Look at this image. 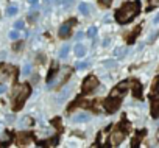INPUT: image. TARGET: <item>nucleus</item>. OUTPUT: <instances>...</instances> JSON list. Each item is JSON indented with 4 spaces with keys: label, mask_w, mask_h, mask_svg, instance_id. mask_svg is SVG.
I'll use <instances>...</instances> for the list:
<instances>
[{
    "label": "nucleus",
    "mask_w": 159,
    "mask_h": 148,
    "mask_svg": "<svg viewBox=\"0 0 159 148\" xmlns=\"http://www.w3.org/2000/svg\"><path fill=\"white\" fill-rule=\"evenodd\" d=\"M139 11H140V3H139V2H128V3H125L122 8L117 10V13H116V20H117L119 24H128V22H131V20L137 16Z\"/></svg>",
    "instance_id": "f257e3e1"
},
{
    "label": "nucleus",
    "mask_w": 159,
    "mask_h": 148,
    "mask_svg": "<svg viewBox=\"0 0 159 148\" xmlns=\"http://www.w3.org/2000/svg\"><path fill=\"white\" fill-rule=\"evenodd\" d=\"M30 94H31V89H30L28 84H19V86L14 87V94H13V101H14L13 106H14V111L22 109V106H24L25 100L30 97Z\"/></svg>",
    "instance_id": "f03ea898"
},
{
    "label": "nucleus",
    "mask_w": 159,
    "mask_h": 148,
    "mask_svg": "<svg viewBox=\"0 0 159 148\" xmlns=\"http://www.w3.org/2000/svg\"><path fill=\"white\" fill-rule=\"evenodd\" d=\"M126 132H128V126L125 128V125H119V126L114 129L112 136H111V142H112V145H119V143L125 139Z\"/></svg>",
    "instance_id": "7ed1b4c3"
},
{
    "label": "nucleus",
    "mask_w": 159,
    "mask_h": 148,
    "mask_svg": "<svg viewBox=\"0 0 159 148\" xmlns=\"http://www.w3.org/2000/svg\"><path fill=\"white\" fill-rule=\"evenodd\" d=\"M97 86H98L97 77L91 75V77H88V78L84 80V83H83V92H84V94H89V92H92Z\"/></svg>",
    "instance_id": "20e7f679"
},
{
    "label": "nucleus",
    "mask_w": 159,
    "mask_h": 148,
    "mask_svg": "<svg viewBox=\"0 0 159 148\" xmlns=\"http://www.w3.org/2000/svg\"><path fill=\"white\" fill-rule=\"evenodd\" d=\"M119 108H120V98L111 95L109 98L105 100V109H106L108 112H116Z\"/></svg>",
    "instance_id": "39448f33"
},
{
    "label": "nucleus",
    "mask_w": 159,
    "mask_h": 148,
    "mask_svg": "<svg viewBox=\"0 0 159 148\" xmlns=\"http://www.w3.org/2000/svg\"><path fill=\"white\" fill-rule=\"evenodd\" d=\"M75 24H76V20H75V19H72V20H69V22L62 24V25L59 27V31H58L59 38H67V36L70 34V28H72Z\"/></svg>",
    "instance_id": "423d86ee"
},
{
    "label": "nucleus",
    "mask_w": 159,
    "mask_h": 148,
    "mask_svg": "<svg viewBox=\"0 0 159 148\" xmlns=\"http://www.w3.org/2000/svg\"><path fill=\"white\" fill-rule=\"evenodd\" d=\"M126 89H128V83L126 81H122V83H119L114 89H112V97H117V98H120L125 92H126Z\"/></svg>",
    "instance_id": "0eeeda50"
},
{
    "label": "nucleus",
    "mask_w": 159,
    "mask_h": 148,
    "mask_svg": "<svg viewBox=\"0 0 159 148\" xmlns=\"http://www.w3.org/2000/svg\"><path fill=\"white\" fill-rule=\"evenodd\" d=\"M91 120V115L88 114V112H76V114H73V117H72V122L73 123H86V122H89Z\"/></svg>",
    "instance_id": "6e6552de"
},
{
    "label": "nucleus",
    "mask_w": 159,
    "mask_h": 148,
    "mask_svg": "<svg viewBox=\"0 0 159 148\" xmlns=\"http://www.w3.org/2000/svg\"><path fill=\"white\" fill-rule=\"evenodd\" d=\"M73 52H75L76 58H83V56L86 55V47H84L83 44H76L75 48H73Z\"/></svg>",
    "instance_id": "1a4fd4ad"
},
{
    "label": "nucleus",
    "mask_w": 159,
    "mask_h": 148,
    "mask_svg": "<svg viewBox=\"0 0 159 148\" xmlns=\"http://www.w3.org/2000/svg\"><path fill=\"white\" fill-rule=\"evenodd\" d=\"M151 115H153L154 119L159 117V98L154 100V101L151 103Z\"/></svg>",
    "instance_id": "9d476101"
},
{
    "label": "nucleus",
    "mask_w": 159,
    "mask_h": 148,
    "mask_svg": "<svg viewBox=\"0 0 159 148\" xmlns=\"http://www.w3.org/2000/svg\"><path fill=\"white\" fill-rule=\"evenodd\" d=\"M69 50H70V47H69V44H64L61 48H59V53H58V56L61 58V59H64V58H67L69 56Z\"/></svg>",
    "instance_id": "9b49d317"
},
{
    "label": "nucleus",
    "mask_w": 159,
    "mask_h": 148,
    "mask_svg": "<svg viewBox=\"0 0 159 148\" xmlns=\"http://www.w3.org/2000/svg\"><path fill=\"white\" fill-rule=\"evenodd\" d=\"M126 53H128V48H126V47H117V48L114 50L112 55H114L116 58H123Z\"/></svg>",
    "instance_id": "f8f14e48"
},
{
    "label": "nucleus",
    "mask_w": 159,
    "mask_h": 148,
    "mask_svg": "<svg viewBox=\"0 0 159 148\" xmlns=\"http://www.w3.org/2000/svg\"><path fill=\"white\" fill-rule=\"evenodd\" d=\"M70 89H72V86H66V89L61 92V95L58 97V103H62V100H66L67 97H69V94H70Z\"/></svg>",
    "instance_id": "ddd939ff"
},
{
    "label": "nucleus",
    "mask_w": 159,
    "mask_h": 148,
    "mask_svg": "<svg viewBox=\"0 0 159 148\" xmlns=\"http://www.w3.org/2000/svg\"><path fill=\"white\" fill-rule=\"evenodd\" d=\"M140 92H142V86L137 81H134L133 83V94H134V97H140Z\"/></svg>",
    "instance_id": "4468645a"
},
{
    "label": "nucleus",
    "mask_w": 159,
    "mask_h": 148,
    "mask_svg": "<svg viewBox=\"0 0 159 148\" xmlns=\"http://www.w3.org/2000/svg\"><path fill=\"white\" fill-rule=\"evenodd\" d=\"M151 92H153V95H154V97H156V95H159V77H156V78H154V83H153Z\"/></svg>",
    "instance_id": "2eb2a0df"
},
{
    "label": "nucleus",
    "mask_w": 159,
    "mask_h": 148,
    "mask_svg": "<svg viewBox=\"0 0 159 148\" xmlns=\"http://www.w3.org/2000/svg\"><path fill=\"white\" fill-rule=\"evenodd\" d=\"M56 2H58V0H44V11H45V13L50 11V8H52Z\"/></svg>",
    "instance_id": "dca6fc26"
},
{
    "label": "nucleus",
    "mask_w": 159,
    "mask_h": 148,
    "mask_svg": "<svg viewBox=\"0 0 159 148\" xmlns=\"http://www.w3.org/2000/svg\"><path fill=\"white\" fill-rule=\"evenodd\" d=\"M78 10L81 14H89V5L88 3H80L78 5Z\"/></svg>",
    "instance_id": "f3484780"
},
{
    "label": "nucleus",
    "mask_w": 159,
    "mask_h": 148,
    "mask_svg": "<svg viewBox=\"0 0 159 148\" xmlns=\"http://www.w3.org/2000/svg\"><path fill=\"white\" fill-rule=\"evenodd\" d=\"M30 73H31V64H25L24 65V69H22V75H30Z\"/></svg>",
    "instance_id": "a211bd4d"
},
{
    "label": "nucleus",
    "mask_w": 159,
    "mask_h": 148,
    "mask_svg": "<svg viewBox=\"0 0 159 148\" xmlns=\"http://www.w3.org/2000/svg\"><path fill=\"white\" fill-rule=\"evenodd\" d=\"M16 13H17V7H16V5L8 7V10H7V14H8V16H14Z\"/></svg>",
    "instance_id": "6ab92c4d"
},
{
    "label": "nucleus",
    "mask_w": 159,
    "mask_h": 148,
    "mask_svg": "<svg viewBox=\"0 0 159 148\" xmlns=\"http://www.w3.org/2000/svg\"><path fill=\"white\" fill-rule=\"evenodd\" d=\"M19 140H20V142H19L20 145H27V143L30 142V137L25 136V134H22V136H19Z\"/></svg>",
    "instance_id": "aec40b11"
},
{
    "label": "nucleus",
    "mask_w": 159,
    "mask_h": 148,
    "mask_svg": "<svg viewBox=\"0 0 159 148\" xmlns=\"http://www.w3.org/2000/svg\"><path fill=\"white\" fill-rule=\"evenodd\" d=\"M28 125H31V119H28V117L25 115V117L20 120V126L24 128V126H28Z\"/></svg>",
    "instance_id": "412c9836"
},
{
    "label": "nucleus",
    "mask_w": 159,
    "mask_h": 148,
    "mask_svg": "<svg viewBox=\"0 0 159 148\" xmlns=\"http://www.w3.org/2000/svg\"><path fill=\"white\" fill-rule=\"evenodd\" d=\"M91 65V61H84V62H80V64H76V69H86V67H89Z\"/></svg>",
    "instance_id": "4be33fe9"
},
{
    "label": "nucleus",
    "mask_w": 159,
    "mask_h": 148,
    "mask_svg": "<svg viewBox=\"0 0 159 148\" xmlns=\"http://www.w3.org/2000/svg\"><path fill=\"white\" fill-rule=\"evenodd\" d=\"M88 36H89V38H95V36H97V28H95V27H91V28L88 30Z\"/></svg>",
    "instance_id": "5701e85b"
},
{
    "label": "nucleus",
    "mask_w": 159,
    "mask_h": 148,
    "mask_svg": "<svg viewBox=\"0 0 159 148\" xmlns=\"http://www.w3.org/2000/svg\"><path fill=\"white\" fill-rule=\"evenodd\" d=\"M10 39H13V41H16V39H19V31H16V30H13V31H10Z\"/></svg>",
    "instance_id": "b1692460"
},
{
    "label": "nucleus",
    "mask_w": 159,
    "mask_h": 148,
    "mask_svg": "<svg viewBox=\"0 0 159 148\" xmlns=\"http://www.w3.org/2000/svg\"><path fill=\"white\" fill-rule=\"evenodd\" d=\"M103 65H105V67H116V61H114V59L105 61V62H103Z\"/></svg>",
    "instance_id": "393cba45"
},
{
    "label": "nucleus",
    "mask_w": 159,
    "mask_h": 148,
    "mask_svg": "<svg viewBox=\"0 0 159 148\" xmlns=\"http://www.w3.org/2000/svg\"><path fill=\"white\" fill-rule=\"evenodd\" d=\"M150 3V8H154V7H159V0H148Z\"/></svg>",
    "instance_id": "a878e982"
},
{
    "label": "nucleus",
    "mask_w": 159,
    "mask_h": 148,
    "mask_svg": "<svg viewBox=\"0 0 159 148\" xmlns=\"http://www.w3.org/2000/svg\"><path fill=\"white\" fill-rule=\"evenodd\" d=\"M14 28H16V30H22V28H24V22H22V20H17V22L14 24Z\"/></svg>",
    "instance_id": "bb28decb"
},
{
    "label": "nucleus",
    "mask_w": 159,
    "mask_h": 148,
    "mask_svg": "<svg viewBox=\"0 0 159 148\" xmlns=\"http://www.w3.org/2000/svg\"><path fill=\"white\" fill-rule=\"evenodd\" d=\"M73 2H75V0H62V5H64L66 8H69V7H70Z\"/></svg>",
    "instance_id": "cd10ccee"
},
{
    "label": "nucleus",
    "mask_w": 159,
    "mask_h": 148,
    "mask_svg": "<svg viewBox=\"0 0 159 148\" xmlns=\"http://www.w3.org/2000/svg\"><path fill=\"white\" fill-rule=\"evenodd\" d=\"M83 38H84V33H81V31H78V33H76V36H75V39H76V41H81Z\"/></svg>",
    "instance_id": "c85d7f7f"
},
{
    "label": "nucleus",
    "mask_w": 159,
    "mask_h": 148,
    "mask_svg": "<svg viewBox=\"0 0 159 148\" xmlns=\"http://www.w3.org/2000/svg\"><path fill=\"white\" fill-rule=\"evenodd\" d=\"M111 2H112V0H100V3H102L103 7H109Z\"/></svg>",
    "instance_id": "c756f323"
},
{
    "label": "nucleus",
    "mask_w": 159,
    "mask_h": 148,
    "mask_svg": "<svg viewBox=\"0 0 159 148\" xmlns=\"http://www.w3.org/2000/svg\"><path fill=\"white\" fill-rule=\"evenodd\" d=\"M109 42H111V39H109V38H106V39L103 41V47H108V45H109Z\"/></svg>",
    "instance_id": "7c9ffc66"
},
{
    "label": "nucleus",
    "mask_w": 159,
    "mask_h": 148,
    "mask_svg": "<svg viewBox=\"0 0 159 148\" xmlns=\"http://www.w3.org/2000/svg\"><path fill=\"white\" fill-rule=\"evenodd\" d=\"M5 92H7V86L2 84V86H0V94H5Z\"/></svg>",
    "instance_id": "2f4dec72"
},
{
    "label": "nucleus",
    "mask_w": 159,
    "mask_h": 148,
    "mask_svg": "<svg viewBox=\"0 0 159 148\" xmlns=\"http://www.w3.org/2000/svg\"><path fill=\"white\" fill-rule=\"evenodd\" d=\"M38 81H39V75H33V83L36 84Z\"/></svg>",
    "instance_id": "473e14b6"
},
{
    "label": "nucleus",
    "mask_w": 159,
    "mask_h": 148,
    "mask_svg": "<svg viewBox=\"0 0 159 148\" xmlns=\"http://www.w3.org/2000/svg\"><path fill=\"white\" fill-rule=\"evenodd\" d=\"M34 20H36V14H31L30 16V22H34Z\"/></svg>",
    "instance_id": "72a5a7b5"
},
{
    "label": "nucleus",
    "mask_w": 159,
    "mask_h": 148,
    "mask_svg": "<svg viewBox=\"0 0 159 148\" xmlns=\"http://www.w3.org/2000/svg\"><path fill=\"white\" fill-rule=\"evenodd\" d=\"M7 120H8V122H13L14 119H13V115H7Z\"/></svg>",
    "instance_id": "f704fd0d"
},
{
    "label": "nucleus",
    "mask_w": 159,
    "mask_h": 148,
    "mask_svg": "<svg viewBox=\"0 0 159 148\" xmlns=\"http://www.w3.org/2000/svg\"><path fill=\"white\" fill-rule=\"evenodd\" d=\"M153 22H154V24H159V14L154 17V20H153Z\"/></svg>",
    "instance_id": "c9c22d12"
},
{
    "label": "nucleus",
    "mask_w": 159,
    "mask_h": 148,
    "mask_svg": "<svg viewBox=\"0 0 159 148\" xmlns=\"http://www.w3.org/2000/svg\"><path fill=\"white\" fill-rule=\"evenodd\" d=\"M30 2H31V3H36V2H38V0H30Z\"/></svg>",
    "instance_id": "e433bc0d"
}]
</instances>
